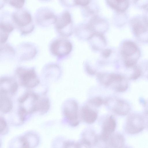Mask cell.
Listing matches in <instances>:
<instances>
[{
	"instance_id": "cell-28",
	"label": "cell",
	"mask_w": 148,
	"mask_h": 148,
	"mask_svg": "<svg viewBox=\"0 0 148 148\" xmlns=\"http://www.w3.org/2000/svg\"><path fill=\"white\" fill-rule=\"evenodd\" d=\"M123 148H132V147L130 146H124Z\"/></svg>"
},
{
	"instance_id": "cell-5",
	"label": "cell",
	"mask_w": 148,
	"mask_h": 148,
	"mask_svg": "<svg viewBox=\"0 0 148 148\" xmlns=\"http://www.w3.org/2000/svg\"><path fill=\"white\" fill-rule=\"evenodd\" d=\"M104 103L116 114L120 116H125L128 114L131 110L129 103L125 100L109 98L104 101Z\"/></svg>"
},
{
	"instance_id": "cell-23",
	"label": "cell",
	"mask_w": 148,
	"mask_h": 148,
	"mask_svg": "<svg viewBox=\"0 0 148 148\" xmlns=\"http://www.w3.org/2000/svg\"><path fill=\"white\" fill-rule=\"evenodd\" d=\"M25 0H12L9 1L10 4L13 6L17 8H21L23 5Z\"/></svg>"
},
{
	"instance_id": "cell-24",
	"label": "cell",
	"mask_w": 148,
	"mask_h": 148,
	"mask_svg": "<svg viewBox=\"0 0 148 148\" xmlns=\"http://www.w3.org/2000/svg\"><path fill=\"white\" fill-rule=\"evenodd\" d=\"M7 127L6 121L3 118H0V132H3Z\"/></svg>"
},
{
	"instance_id": "cell-8",
	"label": "cell",
	"mask_w": 148,
	"mask_h": 148,
	"mask_svg": "<svg viewBox=\"0 0 148 148\" xmlns=\"http://www.w3.org/2000/svg\"><path fill=\"white\" fill-rule=\"evenodd\" d=\"M72 49V45L68 40L64 39H58L53 41L51 44L50 49L54 56L58 57L69 54Z\"/></svg>"
},
{
	"instance_id": "cell-27",
	"label": "cell",
	"mask_w": 148,
	"mask_h": 148,
	"mask_svg": "<svg viewBox=\"0 0 148 148\" xmlns=\"http://www.w3.org/2000/svg\"><path fill=\"white\" fill-rule=\"evenodd\" d=\"M86 69L87 73L90 75H94L95 73V70H93L90 66L87 65L86 66Z\"/></svg>"
},
{
	"instance_id": "cell-19",
	"label": "cell",
	"mask_w": 148,
	"mask_h": 148,
	"mask_svg": "<svg viewBox=\"0 0 148 148\" xmlns=\"http://www.w3.org/2000/svg\"><path fill=\"white\" fill-rule=\"evenodd\" d=\"M97 136L94 132L91 130H87L84 132L82 138L89 142L92 145L95 144Z\"/></svg>"
},
{
	"instance_id": "cell-14",
	"label": "cell",
	"mask_w": 148,
	"mask_h": 148,
	"mask_svg": "<svg viewBox=\"0 0 148 148\" xmlns=\"http://www.w3.org/2000/svg\"><path fill=\"white\" fill-rule=\"evenodd\" d=\"M81 114L84 121L89 124L94 123L97 117V112L88 106H85L82 108Z\"/></svg>"
},
{
	"instance_id": "cell-11",
	"label": "cell",
	"mask_w": 148,
	"mask_h": 148,
	"mask_svg": "<svg viewBox=\"0 0 148 148\" xmlns=\"http://www.w3.org/2000/svg\"><path fill=\"white\" fill-rule=\"evenodd\" d=\"M116 125L115 119L112 116L106 118L103 123L102 132L99 136L101 138L107 141L111 135L114 133Z\"/></svg>"
},
{
	"instance_id": "cell-6",
	"label": "cell",
	"mask_w": 148,
	"mask_h": 148,
	"mask_svg": "<svg viewBox=\"0 0 148 148\" xmlns=\"http://www.w3.org/2000/svg\"><path fill=\"white\" fill-rule=\"evenodd\" d=\"M63 111L65 117L71 125L75 127L79 124L78 105L76 101H67L64 105Z\"/></svg>"
},
{
	"instance_id": "cell-10",
	"label": "cell",
	"mask_w": 148,
	"mask_h": 148,
	"mask_svg": "<svg viewBox=\"0 0 148 148\" xmlns=\"http://www.w3.org/2000/svg\"><path fill=\"white\" fill-rule=\"evenodd\" d=\"M71 22L70 14L68 11H65L58 16H56L54 24L58 32L62 35L66 36V29Z\"/></svg>"
},
{
	"instance_id": "cell-12",
	"label": "cell",
	"mask_w": 148,
	"mask_h": 148,
	"mask_svg": "<svg viewBox=\"0 0 148 148\" xmlns=\"http://www.w3.org/2000/svg\"><path fill=\"white\" fill-rule=\"evenodd\" d=\"M18 84L13 79L5 77L1 78L0 92L6 94L9 93L14 95L17 91Z\"/></svg>"
},
{
	"instance_id": "cell-16",
	"label": "cell",
	"mask_w": 148,
	"mask_h": 148,
	"mask_svg": "<svg viewBox=\"0 0 148 148\" xmlns=\"http://www.w3.org/2000/svg\"><path fill=\"white\" fill-rule=\"evenodd\" d=\"M13 104L11 100L6 94L0 92V110L3 113H6L12 109Z\"/></svg>"
},
{
	"instance_id": "cell-18",
	"label": "cell",
	"mask_w": 148,
	"mask_h": 148,
	"mask_svg": "<svg viewBox=\"0 0 148 148\" xmlns=\"http://www.w3.org/2000/svg\"><path fill=\"white\" fill-rule=\"evenodd\" d=\"M30 143L27 137H21L12 143V148H30Z\"/></svg>"
},
{
	"instance_id": "cell-4",
	"label": "cell",
	"mask_w": 148,
	"mask_h": 148,
	"mask_svg": "<svg viewBox=\"0 0 148 148\" xmlns=\"http://www.w3.org/2000/svg\"><path fill=\"white\" fill-rule=\"evenodd\" d=\"M16 73L21 84L26 87L34 88L39 83V80L33 69L20 67L17 69Z\"/></svg>"
},
{
	"instance_id": "cell-3",
	"label": "cell",
	"mask_w": 148,
	"mask_h": 148,
	"mask_svg": "<svg viewBox=\"0 0 148 148\" xmlns=\"http://www.w3.org/2000/svg\"><path fill=\"white\" fill-rule=\"evenodd\" d=\"M146 127L144 117L138 114L134 113L127 117L125 125V132L130 135L137 134L142 131Z\"/></svg>"
},
{
	"instance_id": "cell-7",
	"label": "cell",
	"mask_w": 148,
	"mask_h": 148,
	"mask_svg": "<svg viewBox=\"0 0 148 148\" xmlns=\"http://www.w3.org/2000/svg\"><path fill=\"white\" fill-rule=\"evenodd\" d=\"M132 29L136 36L143 41L148 42V21L145 17L132 21Z\"/></svg>"
},
{
	"instance_id": "cell-26",
	"label": "cell",
	"mask_w": 148,
	"mask_h": 148,
	"mask_svg": "<svg viewBox=\"0 0 148 148\" xmlns=\"http://www.w3.org/2000/svg\"><path fill=\"white\" fill-rule=\"evenodd\" d=\"M112 53V51L110 49H106L103 51L102 56L104 58H107Z\"/></svg>"
},
{
	"instance_id": "cell-20",
	"label": "cell",
	"mask_w": 148,
	"mask_h": 148,
	"mask_svg": "<svg viewBox=\"0 0 148 148\" xmlns=\"http://www.w3.org/2000/svg\"><path fill=\"white\" fill-rule=\"evenodd\" d=\"M132 72L130 75V78L132 80H136L141 76L142 73L141 68L136 65L133 68Z\"/></svg>"
},
{
	"instance_id": "cell-15",
	"label": "cell",
	"mask_w": 148,
	"mask_h": 148,
	"mask_svg": "<svg viewBox=\"0 0 148 148\" xmlns=\"http://www.w3.org/2000/svg\"><path fill=\"white\" fill-rule=\"evenodd\" d=\"M0 42L5 43L7 40L9 33L14 29L12 24L8 22H0Z\"/></svg>"
},
{
	"instance_id": "cell-22",
	"label": "cell",
	"mask_w": 148,
	"mask_h": 148,
	"mask_svg": "<svg viewBox=\"0 0 148 148\" xmlns=\"http://www.w3.org/2000/svg\"><path fill=\"white\" fill-rule=\"evenodd\" d=\"M62 148H80L79 142L68 141L64 143Z\"/></svg>"
},
{
	"instance_id": "cell-17",
	"label": "cell",
	"mask_w": 148,
	"mask_h": 148,
	"mask_svg": "<svg viewBox=\"0 0 148 148\" xmlns=\"http://www.w3.org/2000/svg\"><path fill=\"white\" fill-rule=\"evenodd\" d=\"M108 3L112 9L119 12L125 11L128 8L129 2L125 0H108Z\"/></svg>"
},
{
	"instance_id": "cell-9",
	"label": "cell",
	"mask_w": 148,
	"mask_h": 148,
	"mask_svg": "<svg viewBox=\"0 0 148 148\" xmlns=\"http://www.w3.org/2000/svg\"><path fill=\"white\" fill-rule=\"evenodd\" d=\"M56 16L50 10L44 8L40 9L37 11L36 19L39 25L46 26L54 23Z\"/></svg>"
},
{
	"instance_id": "cell-29",
	"label": "cell",
	"mask_w": 148,
	"mask_h": 148,
	"mask_svg": "<svg viewBox=\"0 0 148 148\" xmlns=\"http://www.w3.org/2000/svg\"><path fill=\"white\" fill-rule=\"evenodd\" d=\"M146 126L148 130V119L147 121V122H146Z\"/></svg>"
},
{
	"instance_id": "cell-2",
	"label": "cell",
	"mask_w": 148,
	"mask_h": 148,
	"mask_svg": "<svg viewBox=\"0 0 148 148\" xmlns=\"http://www.w3.org/2000/svg\"><path fill=\"white\" fill-rule=\"evenodd\" d=\"M121 51L124 64L126 67L133 68L136 65L140 52L134 42L130 40L125 41L123 44Z\"/></svg>"
},
{
	"instance_id": "cell-25",
	"label": "cell",
	"mask_w": 148,
	"mask_h": 148,
	"mask_svg": "<svg viewBox=\"0 0 148 148\" xmlns=\"http://www.w3.org/2000/svg\"><path fill=\"white\" fill-rule=\"evenodd\" d=\"M75 2L77 5L85 6L89 3L90 1L87 0H76L75 1Z\"/></svg>"
},
{
	"instance_id": "cell-13",
	"label": "cell",
	"mask_w": 148,
	"mask_h": 148,
	"mask_svg": "<svg viewBox=\"0 0 148 148\" xmlns=\"http://www.w3.org/2000/svg\"><path fill=\"white\" fill-rule=\"evenodd\" d=\"M108 142L110 148H123L124 146L125 140L122 134L115 132L111 135Z\"/></svg>"
},
{
	"instance_id": "cell-1",
	"label": "cell",
	"mask_w": 148,
	"mask_h": 148,
	"mask_svg": "<svg viewBox=\"0 0 148 148\" xmlns=\"http://www.w3.org/2000/svg\"><path fill=\"white\" fill-rule=\"evenodd\" d=\"M12 17L14 23L22 34H28L34 29L32 16L27 10L20 9L14 12Z\"/></svg>"
},
{
	"instance_id": "cell-21",
	"label": "cell",
	"mask_w": 148,
	"mask_h": 148,
	"mask_svg": "<svg viewBox=\"0 0 148 148\" xmlns=\"http://www.w3.org/2000/svg\"><path fill=\"white\" fill-rule=\"evenodd\" d=\"M89 103L92 105L96 107H99L104 103V101L100 97H95L90 99Z\"/></svg>"
}]
</instances>
